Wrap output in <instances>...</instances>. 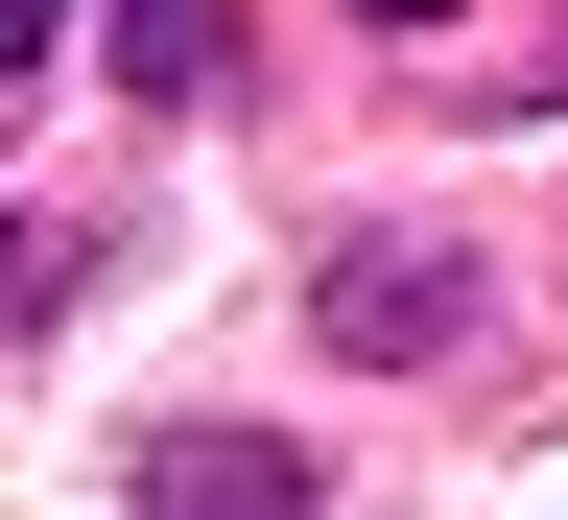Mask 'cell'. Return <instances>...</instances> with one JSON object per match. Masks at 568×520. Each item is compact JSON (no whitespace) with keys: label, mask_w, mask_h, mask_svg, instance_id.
Returning <instances> with one entry per match:
<instances>
[{"label":"cell","mask_w":568,"mask_h":520,"mask_svg":"<svg viewBox=\"0 0 568 520\" xmlns=\"http://www.w3.org/2000/svg\"><path fill=\"white\" fill-rule=\"evenodd\" d=\"M308 332L355 355V379H426V355L474 332V261H426V237H355V261L308 284Z\"/></svg>","instance_id":"cell-1"},{"label":"cell","mask_w":568,"mask_h":520,"mask_svg":"<svg viewBox=\"0 0 568 520\" xmlns=\"http://www.w3.org/2000/svg\"><path fill=\"white\" fill-rule=\"evenodd\" d=\"M142 520H308V450H237V426H166V450H142Z\"/></svg>","instance_id":"cell-2"},{"label":"cell","mask_w":568,"mask_h":520,"mask_svg":"<svg viewBox=\"0 0 568 520\" xmlns=\"http://www.w3.org/2000/svg\"><path fill=\"white\" fill-rule=\"evenodd\" d=\"M119 95H237V0H119Z\"/></svg>","instance_id":"cell-3"},{"label":"cell","mask_w":568,"mask_h":520,"mask_svg":"<svg viewBox=\"0 0 568 520\" xmlns=\"http://www.w3.org/2000/svg\"><path fill=\"white\" fill-rule=\"evenodd\" d=\"M71 308V237H48V213H0V332H48Z\"/></svg>","instance_id":"cell-4"},{"label":"cell","mask_w":568,"mask_h":520,"mask_svg":"<svg viewBox=\"0 0 568 520\" xmlns=\"http://www.w3.org/2000/svg\"><path fill=\"white\" fill-rule=\"evenodd\" d=\"M48 24H71V0H0V95H24V71H48Z\"/></svg>","instance_id":"cell-5"},{"label":"cell","mask_w":568,"mask_h":520,"mask_svg":"<svg viewBox=\"0 0 568 520\" xmlns=\"http://www.w3.org/2000/svg\"><path fill=\"white\" fill-rule=\"evenodd\" d=\"M355 24H450V0H355Z\"/></svg>","instance_id":"cell-6"}]
</instances>
